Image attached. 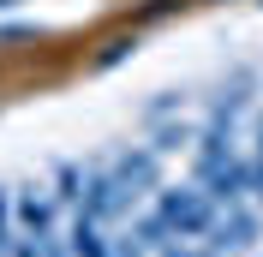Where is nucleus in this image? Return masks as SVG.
I'll use <instances>...</instances> for the list:
<instances>
[{"label": "nucleus", "mask_w": 263, "mask_h": 257, "mask_svg": "<svg viewBox=\"0 0 263 257\" xmlns=\"http://www.w3.org/2000/svg\"><path fill=\"white\" fill-rule=\"evenodd\" d=\"M72 251H78V257H114L108 240H102V222H96V215H78V227H72Z\"/></svg>", "instance_id": "4"}, {"label": "nucleus", "mask_w": 263, "mask_h": 257, "mask_svg": "<svg viewBox=\"0 0 263 257\" xmlns=\"http://www.w3.org/2000/svg\"><path fill=\"white\" fill-rule=\"evenodd\" d=\"M162 257H215V251H192V245H162Z\"/></svg>", "instance_id": "6"}, {"label": "nucleus", "mask_w": 263, "mask_h": 257, "mask_svg": "<svg viewBox=\"0 0 263 257\" xmlns=\"http://www.w3.org/2000/svg\"><path fill=\"white\" fill-rule=\"evenodd\" d=\"M210 233H215V251H246V245L257 240V215H251V209H239V204H233L228 215H221V222L210 227Z\"/></svg>", "instance_id": "2"}, {"label": "nucleus", "mask_w": 263, "mask_h": 257, "mask_svg": "<svg viewBox=\"0 0 263 257\" xmlns=\"http://www.w3.org/2000/svg\"><path fill=\"white\" fill-rule=\"evenodd\" d=\"M114 179L126 186V197L149 192V186H156V150H126V156L114 161Z\"/></svg>", "instance_id": "3"}, {"label": "nucleus", "mask_w": 263, "mask_h": 257, "mask_svg": "<svg viewBox=\"0 0 263 257\" xmlns=\"http://www.w3.org/2000/svg\"><path fill=\"white\" fill-rule=\"evenodd\" d=\"M156 215L167 222V233L197 240V233H210V227H215V197L203 192V186H174V192L156 197Z\"/></svg>", "instance_id": "1"}, {"label": "nucleus", "mask_w": 263, "mask_h": 257, "mask_svg": "<svg viewBox=\"0 0 263 257\" xmlns=\"http://www.w3.org/2000/svg\"><path fill=\"white\" fill-rule=\"evenodd\" d=\"M246 168H251V197H263V126H257V156H251Z\"/></svg>", "instance_id": "5"}]
</instances>
